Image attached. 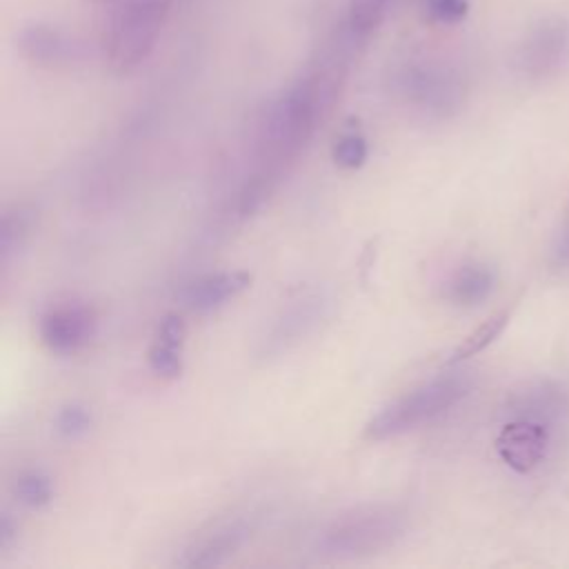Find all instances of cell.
<instances>
[{
  "instance_id": "cell-6",
  "label": "cell",
  "mask_w": 569,
  "mask_h": 569,
  "mask_svg": "<svg viewBox=\"0 0 569 569\" xmlns=\"http://www.w3.org/2000/svg\"><path fill=\"white\" fill-rule=\"evenodd\" d=\"M329 302L327 291L318 287L291 296L258 338L256 356L260 360H271L300 345L327 318Z\"/></svg>"
},
{
  "instance_id": "cell-19",
  "label": "cell",
  "mask_w": 569,
  "mask_h": 569,
  "mask_svg": "<svg viewBox=\"0 0 569 569\" xmlns=\"http://www.w3.org/2000/svg\"><path fill=\"white\" fill-rule=\"evenodd\" d=\"M91 425H93V416L89 407L82 402L64 405L53 420V429L62 440H78L87 436L91 431Z\"/></svg>"
},
{
  "instance_id": "cell-2",
  "label": "cell",
  "mask_w": 569,
  "mask_h": 569,
  "mask_svg": "<svg viewBox=\"0 0 569 569\" xmlns=\"http://www.w3.org/2000/svg\"><path fill=\"white\" fill-rule=\"evenodd\" d=\"M409 513L393 502L360 505L333 516L316 538V551L331 560H360L391 549L405 538Z\"/></svg>"
},
{
  "instance_id": "cell-4",
  "label": "cell",
  "mask_w": 569,
  "mask_h": 569,
  "mask_svg": "<svg viewBox=\"0 0 569 569\" xmlns=\"http://www.w3.org/2000/svg\"><path fill=\"white\" fill-rule=\"evenodd\" d=\"M393 91L405 107L429 120H445L460 111L467 98L465 73L449 60L420 56L393 73Z\"/></svg>"
},
{
  "instance_id": "cell-7",
  "label": "cell",
  "mask_w": 569,
  "mask_h": 569,
  "mask_svg": "<svg viewBox=\"0 0 569 569\" xmlns=\"http://www.w3.org/2000/svg\"><path fill=\"white\" fill-rule=\"evenodd\" d=\"M569 64V20L547 16L520 40L513 53L516 71L527 80H547Z\"/></svg>"
},
{
  "instance_id": "cell-9",
  "label": "cell",
  "mask_w": 569,
  "mask_h": 569,
  "mask_svg": "<svg viewBox=\"0 0 569 569\" xmlns=\"http://www.w3.org/2000/svg\"><path fill=\"white\" fill-rule=\"evenodd\" d=\"M20 56L42 69H64L84 58L82 44L49 22H29L16 33Z\"/></svg>"
},
{
  "instance_id": "cell-15",
  "label": "cell",
  "mask_w": 569,
  "mask_h": 569,
  "mask_svg": "<svg viewBox=\"0 0 569 569\" xmlns=\"http://www.w3.org/2000/svg\"><path fill=\"white\" fill-rule=\"evenodd\" d=\"M389 4H391V0H349L347 18H345L347 31L358 42H365L385 22V18L389 13Z\"/></svg>"
},
{
  "instance_id": "cell-23",
  "label": "cell",
  "mask_w": 569,
  "mask_h": 569,
  "mask_svg": "<svg viewBox=\"0 0 569 569\" xmlns=\"http://www.w3.org/2000/svg\"><path fill=\"white\" fill-rule=\"evenodd\" d=\"M184 338H187V325H184V320H182L178 313H167V316L160 320L158 338H156V340L182 349Z\"/></svg>"
},
{
  "instance_id": "cell-17",
  "label": "cell",
  "mask_w": 569,
  "mask_h": 569,
  "mask_svg": "<svg viewBox=\"0 0 569 569\" xmlns=\"http://www.w3.org/2000/svg\"><path fill=\"white\" fill-rule=\"evenodd\" d=\"M33 227V211L27 207L7 209L0 222V260L7 267L11 256L20 251Z\"/></svg>"
},
{
  "instance_id": "cell-16",
  "label": "cell",
  "mask_w": 569,
  "mask_h": 569,
  "mask_svg": "<svg viewBox=\"0 0 569 569\" xmlns=\"http://www.w3.org/2000/svg\"><path fill=\"white\" fill-rule=\"evenodd\" d=\"M507 322H509V309H502V311H496L493 316H489L482 325H478L471 333H467L462 338V342L447 358V365H458V362L480 353L482 349H487L502 333Z\"/></svg>"
},
{
  "instance_id": "cell-3",
  "label": "cell",
  "mask_w": 569,
  "mask_h": 569,
  "mask_svg": "<svg viewBox=\"0 0 569 569\" xmlns=\"http://www.w3.org/2000/svg\"><path fill=\"white\" fill-rule=\"evenodd\" d=\"M173 0H120L113 4L104 36V60L116 73H131L156 49Z\"/></svg>"
},
{
  "instance_id": "cell-1",
  "label": "cell",
  "mask_w": 569,
  "mask_h": 569,
  "mask_svg": "<svg viewBox=\"0 0 569 569\" xmlns=\"http://www.w3.org/2000/svg\"><path fill=\"white\" fill-rule=\"evenodd\" d=\"M360 42L342 27L316 60L264 111L258 133V167L251 173L271 191L331 113Z\"/></svg>"
},
{
  "instance_id": "cell-18",
  "label": "cell",
  "mask_w": 569,
  "mask_h": 569,
  "mask_svg": "<svg viewBox=\"0 0 569 569\" xmlns=\"http://www.w3.org/2000/svg\"><path fill=\"white\" fill-rule=\"evenodd\" d=\"M13 496L24 507L42 509L53 500V482L42 469H24L13 480Z\"/></svg>"
},
{
  "instance_id": "cell-22",
  "label": "cell",
  "mask_w": 569,
  "mask_h": 569,
  "mask_svg": "<svg viewBox=\"0 0 569 569\" xmlns=\"http://www.w3.org/2000/svg\"><path fill=\"white\" fill-rule=\"evenodd\" d=\"M425 11L431 22L456 24L467 13V0H425Z\"/></svg>"
},
{
  "instance_id": "cell-12",
  "label": "cell",
  "mask_w": 569,
  "mask_h": 569,
  "mask_svg": "<svg viewBox=\"0 0 569 569\" xmlns=\"http://www.w3.org/2000/svg\"><path fill=\"white\" fill-rule=\"evenodd\" d=\"M251 284L249 271H216L204 273L189 284H184L180 298L184 307L198 313H209L213 309H220L236 296H240Z\"/></svg>"
},
{
  "instance_id": "cell-25",
  "label": "cell",
  "mask_w": 569,
  "mask_h": 569,
  "mask_svg": "<svg viewBox=\"0 0 569 569\" xmlns=\"http://www.w3.org/2000/svg\"><path fill=\"white\" fill-rule=\"evenodd\" d=\"M553 258L558 264H569V224L567 229L560 233L558 244L553 247Z\"/></svg>"
},
{
  "instance_id": "cell-11",
  "label": "cell",
  "mask_w": 569,
  "mask_h": 569,
  "mask_svg": "<svg viewBox=\"0 0 569 569\" xmlns=\"http://www.w3.org/2000/svg\"><path fill=\"white\" fill-rule=\"evenodd\" d=\"M549 429L551 427L536 420L509 418L496 436V451L500 460L518 473L533 471L545 460Z\"/></svg>"
},
{
  "instance_id": "cell-10",
  "label": "cell",
  "mask_w": 569,
  "mask_h": 569,
  "mask_svg": "<svg viewBox=\"0 0 569 569\" xmlns=\"http://www.w3.org/2000/svg\"><path fill=\"white\" fill-rule=\"evenodd\" d=\"M96 322V311L89 305H53L40 318V340L56 353H73L91 342Z\"/></svg>"
},
{
  "instance_id": "cell-8",
  "label": "cell",
  "mask_w": 569,
  "mask_h": 569,
  "mask_svg": "<svg viewBox=\"0 0 569 569\" xmlns=\"http://www.w3.org/2000/svg\"><path fill=\"white\" fill-rule=\"evenodd\" d=\"M256 529V518L247 511H231L207 522L182 549L180 567H218L244 547Z\"/></svg>"
},
{
  "instance_id": "cell-13",
  "label": "cell",
  "mask_w": 569,
  "mask_h": 569,
  "mask_svg": "<svg viewBox=\"0 0 569 569\" xmlns=\"http://www.w3.org/2000/svg\"><path fill=\"white\" fill-rule=\"evenodd\" d=\"M507 413L551 427L569 416V398L560 387L542 380L516 391L507 405Z\"/></svg>"
},
{
  "instance_id": "cell-24",
  "label": "cell",
  "mask_w": 569,
  "mask_h": 569,
  "mask_svg": "<svg viewBox=\"0 0 569 569\" xmlns=\"http://www.w3.org/2000/svg\"><path fill=\"white\" fill-rule=\"evenodd\" d=\"M16 533H18V527H16L13 518L9 513H2V518H0V551H7L13 545Z\"/></svg>"
},
{
  "instance_id": "cell-20",
  "label": "cell",
  "mask_w": 569,
  "mask_h": 569,
  "mask_svg": "<svg viewBox=\"0 0 569 569\" xmlns=\"http://www.w3.org/2000/svg\"><path fill=\"white\" fill-rule=\"evenodd\" d=\"M367 153H369L367 140H365L362 133H356V131L342 133L331 147V158L340 169L362 167L365 160H367Z\"/></svg>"
},
{
  "instance_id": "cell-21",
  "label": "cell",
  "mask_w": 569,
  "mask_h": 569,
  "mask_svg": "<svg viewBox=\"0 0 569 569\" xmlns=\"http://www.w3.org/2000/svg\"><path fill=\"white\" fill-rule=\"evenodd\" d=\"M147 362L151 367L153 373H158L160 378H178L182 373V349L171 347L167 342L156 340L149 349H147Z\"/></svg>"
},
{
  "instance_id": "cell-5",
  "label": "cell",
  "mask_w": 569,
  "mask_h": 569,
  "mask_svg": "<svg viewBox=\"0 0 569 569\" xmlns=\"http://www.w3.org/2000/svg\"><path fill=\"white\" fill-rule=\"evenodd\" d=\"M469 378L460 371L456 373H442L413 391L400 396L391 405H387L382 411H378L365 427L367 440H389L396 436H402L407 431L418 429L425 422H431L433 418L449 411L453 405H458L469 393Z\"/></svg>"
},
{
  "instance_id": "cell-26",
  "label": "cell",
  "mask_w": 569,
  "mask_h": 569,
  "mask_svg": "<svg viewBox=\"0 0 569 569\" xmlns=\"http://www.w3.org/2000/svg\"><path fill=\"white\" fill-rule=\"evenodd\" d=\"M91 2H96V4H111V7H113V4H118L120 0H91Z\"/></svg>"
},
{
  "instance_id": "cell-14",
  "label": "cell",
  "mask_w": 569,
  "mask_h": 569,
  "mask_svg": "<svg viewBox=\"0 0 569 569\" xmlns=\"http://www.w3.org/2000/svg\"><path fill=\"white\" fill-rule=\"evenodd\" d=\"M496 287V273L491 267L480 262H467L458 267L445 282V298L456 307L482 305Z\"/></svg>"
}]
</instances>
